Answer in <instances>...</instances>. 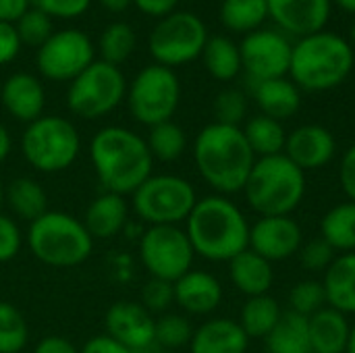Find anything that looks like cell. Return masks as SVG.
<instances>
[{
	"label": "cell",
	"instance_id": "45",
	"mask_svg": "<svg viewBox=\"0 0 355 353\" xmlns=\"http://www.w3.org/2000/svg\"><path fill=\"white\" fill-rule=\"evenodd\" d=\"M21 46L23 44L19 40V33H17L15 25L0 21V67L12 62L17 58Z\"/></svg>",
	"mask_w": 355,
	"mask_h": 353
},
{
	"label": "cell",
	"instance_id": "56",
	"mask_svg": "<svg viewBox=\"0 0 355 353\" xmlns=\"http://www.w3.org/2000/svg\"><path fill=\"white\" fill-rule=\"evenodd\" d=\"M2 206H4V183L0 179V212H2Z\"/></svg>",
	"mask_w": 355,
	"mask_h": 353
},
{
	"label": "cell",
	"instance_id": "20",
	"mask_svg": "<svg viewBox=\"0 0 355 353\" xmlns=\"http://www.w3.org/2000/svg\"><path fill=\"white\" fill-rule=\"evenodd\" d=\"M175 304L191 316H208L223 302L220 281L206 270H189L173 283Z\"/></svg>",
	"mask_w": 355,
	"mask_h": 353
},
{
	"label": "cell",
	"instance_id": "39",
	"mask_svg": "<svg viewBox=\"0 0 355 353\" xmlns=\"http://www.w3.org/2000/svg\"><path fill=\"white\" fill-rule=\"evenodd\" d=\"M15 29L19 33V40L23 46L40 48L54 31H52V19L44 15L42 10L29 8L17 23Z\"/></svg>",
	"mask_w": 355,
	"mask_h": 353
},
{
	"label": "cell",
	"instance_id": "40",
	"mask_svg": "<svg viewBox=\"0 0 355 353\" xmlns=\"http://www.w3.org/2000/svg\"><path fill=\"white\" fill-rule=\"evenodd\" d=\"M245 114H248V98L241 89L227 87L216 96V100H214L216 123L241 127Z\"/></svg>",
	"mask_w": 355,
	"mask_h": 353
},
{
	"label": "cell",
	"instance_id": "22",
	"mask_svg": "<svg viewBox=\"0 0 355 353\" xmlns=\"http://www.w3.org/2000/svg\"><path fill=\"white\" fill-rule=\"evenodd\" d=\"M129 221V204L125 196L102 191L96 196L83 216V225L89 235L96 239H112L116 237Z\"/></svg>",
	"mask_w": 355,
	"mask_h": 353
},
{
	"label": "cell",
	"instance_id": "37",
	"mask_svg": "<svg viewBox=\"0 0 355 353\" xmlns=\"http://www.w3.org/2000/svg\"><path fill=\"white\" fill-rule=\"evenodd\" d=\"M193 327L183 314H160L154 327V345L162 350H181L189 345Z\"/></svg>",
	"mask_w": 355,
	"mask_h": 353
},
{
	"label": "cell",
	"instance_id": "30",
	"mask_svg": "<svg viewBox=\"0 0 355 353\" xmlns=\"http://www.w3.org/2000/svg\"><path fill=\"white\" fill-rule=\"evenodd\" d=\"M202 60L206 71L216 79V81H233L241 71V52H239V44H235L231 37L227 35H212L208 37L204 52H202Z\"/></svg>",
	"mask_w": 355,
	"mask_h": 353
},
{
	"label": "cell",
	"instance_id": "41",
	"mask_svg": "<svg viewBox=\"0 0 355 353\" xmlns=\"http://www.w3.org/2000/svg\"><path fill=\"white\" fill-rule=\"evenodd\" d=\"M150 314H164L173 304H175V289L173 283L168 281H160V279H152L146 281V285L141 287V302H139Z\"/></svg>",
	"mask_w": 355,
	"mask_h": 353
},
{
	"label": "cell",
	"instance_id": "48",
	"mask_svg": "<svg viewBox=\"0 0 355 353\" xmlns=\"http://www.w3.org/2000/svg\"><path fill=\"white\" fill-rule=\"evenodd\" d=\"M33 353H81V350H77L69 339L58 337V335H48L44 339L37 341Z\"/></svg>",
	"mask_w": 355,
	"mask_h": 353
},
{
	"label": "cell",
	"instance_id": "2",
	"mask_svg": "<svg viewBox=\"0 0 355 353\" xmlns=\"http://www.w3.org/2000/svg\"><path fill=\"white\" fill-rule=\"evenodd\" d=\"M193 162L200 177L220 196L243 191L256 162L243 129L223 123L206 125L193 141Z\"/></svg>",
	"mask_w": 355,
	"mask_h": 353
},
{
	"label": "cell",
	"instance_id": "51",
	"mask_svg": "<svg viewBox=\"0 0 355 353\" xmlns=\"http://www.w3.org/2000/svg\"><path fill=\"white\" fill-rule=\"evenodd\" d=\"M12 152V137H10V131L0 123V164L10 156Z\"/></svg>",
	"mask_w": 355,
	"mask_h": 353
},
{
	"label": "cell",
	"instance_id": "49",
	"mask_svg": "<svg viewBox=\"0 0 355 353\" xmlns=\"http://www.w3.org/2000/svg\"><path fill=\"white\" fill-rule=\"evenodd\" d=\"M133 4L150 17H166L171 12H175L179 0H133Z\"/></svg>",
	"mask_w": 355,
	"mask_h": 353
},
{
	"label": "cell",
	"instance_id": "38",
	"mask_svg": "<svg viewBox=\"0 0 355 353\" xmlns=\"http://www.w3.org/2000/svg\"><path fill=\"white\" fill-rule=\"evenodd\" d=\"M322 308H327V293H324L322 281L306 279V281H300L291 289V293H289V310L291 312L310 318L316 312H320Z\"/></svg>",
	"mask_w": 355,
	"mask_h": 353
},
{
	"label": "cell",
	"instance_id": "25",
	"mask_svg": "<svg viewBox=\"0 0 355 353\" xmlns=\"http://www.w3.org/2000/svg\"><path fill=\"white\" fill-rule=\"evenodd\" d=\"M312 353H345L352 325L345 314L327 306L308 318Z\"/></svg>",
	"mask_w": 355,
	"mask_h": 353
},
{
	"label": "cell",
	"instance_id": "24",
	"mask_svg": "<svg viewBox=\"0 0 355 353\" xmlns=\"http://www.w3.org/2000/svg\"><path fill=\"white\" fill-rule=\"evenodd\" d=\"M254 100L262 114L283 123L285 119H291L300 110L302 89L289 77L268 79L254 83Z\"/></svg>",
	"mask_w": 355,
	"mask_h": 353
},
{
	"label": "cell",
	"instance_id": "19",
	"mask_svg": "<svg viewBox=\"0 0 355 353\" xmlns=\"http://www.w3.org/2000/svg\"><path fill=\"white\" fill-rule=\"evenodd\" d=\"M0 104L15 121L29 125L44 114L46 89L31 73H12L0 85Z\"/></svg>",
	"mask_w": 355,
	"mask_h": 353
},
{
	"label": "cell",
	"instance_id": "34",
	"mask_svg": "<svg viewBox=\"0 0 355 353\" xmlns=\"http://www.w3.org/2000/svg\"><path fill=\"white\" fill-rule=\"evenodd\" d=\"M146 141L154 160L160 162H175L187 150V133L175 121H166L150 127Z\"/></svg>",
	"mask_w": 355,
	"mask_h": 353
},
{
	"label": "cell",
	"instance_id": "35",
	"mask_svg": "<svg viewBox=\"0 0 355 353\" xmlns=\"http://www.w3.org/2000/svg\"><path fill=\"white\" fill-rule=\"evenodd\" d=\"M135 31L129 23H110L100 35V56L108 64H123L135 50Z\"/></svg>",
	"mask_w": 355,
	"mask_h": 353
},
{
	"label": "cell",
	"instance_id": "3",
	"mask_svg": "<svg viewBox=\"0 0 355 353\" xmlns=\"http://www.w3.org/2000/svg\"><path fill=\"white\" fill-rule=\"evenodd\" d=\"M185 233L196 256L210 262H229L250 248V223L229 196L212 193L198 198Z\"/></svg>",
	"mask_w": 355,
	"mask_h": 353
},
{
	"label": "cell",
	"instance_id": "14",
	"mask_svg": "<svg viewBox=\"0 0 355 353\" xmlns=\"http://www.w3.org/2000/svg\"><path fill=\"white\" fill-rule=\"evenodd\" d=\"M241 67L252 83L289 77L293 42L279 29H258L248 33L241 44Z\"/></svg>",
	"mask_w": 355,
	"mask_h": 353
},
{
	"label": "cell",
	"instance_id": "23",
	"mask_svg": "<svg viewBox=\"0 0 355 353\" xmlns=\"http://www.w3.org/2000/svg\"><path fill=\"white\" fill-rule=\"evenodd\" d=\"M229 279L245 298L266 295L275 283V268L272 262L248 248L229 260Z\"/></svg>",
	"mask_w": 355,
	"mask_h": 353
},
{
	"label": "cell",
	"instance_id": "52",
	"mask_svg": "<svg viewBox=\"0 0 355 353\" xmlns=\"http://www.w3.org/2000/svg\"><path fill=\"white\" fill-rule=\"evenodd\" d=\"M108 12H123V10H127L131 4H133V0H98Z\"/></svg>",
	"mask_w": 355,
	"mask_h": 353
},
{
	"label": "cell",
	"instance_id": "32",
	"mask_svg": "<svg viewBox=\"0 0 355 353\" xmlns=\"http://www.w3.org/2000/svg\"><path fill=\"white\" fill-rule=\"evenodd\" d=\"M281 316H283V310L279 302L266 293V295L248 298L237 322L241 325V329L252 341V339H266L270 331L277 327V322L281 320Z\"/></svg>",
	"mask_w": 355,
	"mask_h": 353
},
{
	"label": "cell",
	"instance_id": "16",
	"mask_svg": "<svg viewBox=\"0 0 355 353\" xmlns=\"http://www.w3.org/2000/svg\"><path fill=\"white\" fill-rule=\"evenodd\" d=\"M106 335L133 353L152 350L156 318L139 302H116L104 316Z\"/></svg>",
	"mask_w": 355,
	"mask_h": 353
},
{
	"label": "cell",
	"instance_id": "17",
	"mask_svg": "<svg viewBox=\"0 0 355 353\" xmlns=\"http://www.w3.org/2000/svg\"><path fill=\"white\" fill-rule=\"evenodd\" d=\"M268 19L279 31L293 37H306L322 31L333 12V0H266Z\"/></svg>",
	"mask_w": 355,
	"mask_h": 353
},
{
	"label": "cell",
	"instance_id": "15",
	"mask_svg": "<svg viewBox=\"0 0 355 353\" xmlns=\"http://www.w3.org/2000/svg\"><path fill=\"white\" fill-rule=\"evenodd\" d=\"M302 246V227L291 216H260L250 225V250L268 262H283L300 254Z\"/></svg>",
	"mask_w": 355,
	"mask_h": 353
},
{
	"label": "cell",
	"instance_id": "7",
	"mask_svg": "<svg viewBox=\"0 0 355 353\" xmlns=\"http://www.w3.org/2000/svg\"><path fill=\"white\" fill-rule=\"evenodd\" d=\"M81 152L77 127L58 114H42L21 135V154L37 173L56 175L75 164Z\"/></svg>",
	"mask_w": 355,
	"mask_h": 353
},
{
	"label": "cell",
	"instance_id": "36",
	"mask_svg": "<svg viewBox=\"0 0 355 353\" xmlns=\"http://www.w3.org/2000/svg\"><path fill=\"white\" fill-rule=\"evenodd\" d=\"M29 341L25 316L10 302L0 300V353H21Z\"/></svg>",
	"mask_w": 355,
	"mask_h": 353
},
{
	"label": "cell",
	"instance_id": "6",
	"mask_svg": "<svg viewBox=\"0 0 355 353\" xmlns=\"http://www.w3.org/2000/svg\"><path fill=\"white\" fill-rule=\"evenodd\" d=\"M25 243L33 258L52 268H75L94 252V237L83 221L62 210H48L29 223Z\"/></svg>",
	"mask_w": 355,
	"mask_h": 353
},
{
	"label": "cell",
	"instance_id": "29",
	"mask_svg": "<svg viewBox=\"0 0 355 353\" xmlns=\"http://www.w3.org/2000/svg\"><path fill=\"white\" fill-rule=\"evenodd\" d=\"M320 237L339 254L355 252V202H341L322 216Z\"/></svg>",
	"mask_w": 355,
	"mask_h": 353
},
{
	"label": "cell",
	"instance_id": "21",
	"mask_svg": "<svg viewBox=\"0 0 355 353\" xmlns=\"http://www.w3.org/2000/svg\"><path fill=\"white\" fill-rule=\"evenodd\" d=\"M250 337L237 320L210 318L193 329L189 341L191 353H248Z\"/></svg>",
	"mask_w": 355,
	"mask_h": 353
},
{
	"label": "cell",
	"instance_id": "4",
	"mask_svg": "<svg viewBox=\"0 0 355 353\" xmlns=\"http://www.w3.org/2000/svg\"><path fill=\"white\" fill-rule=\"evenodd\" d=\"M354 64L355 52L349 40L322 29L293 42L289 79L304 92H329L352 75Z\"/></svg>",
	"mask_w": 355,
	"mask_h": 353
},
{
	"label": "cell",
	"instance_id": "57",
	"mask_svg": "<svg viewBox=\"0 0 355 353\" xmlns=\"http://www.w3.org/2000/svg\"><path fill=\"white\" fill-rule=\"evenodd\" d=\"M141 353H166V352H156V350H148V352H141Z\"/></svg>",
	"mask_w": 355,
	"mask_h": 353
},
{
	"label": "cell",
	"instance_id": "13",
	"mask_svg": "<svg viewBox=\"0 0 355 353\" xmlns=\"http://www.w3.org/2000/svg\"><path fill=\"white\" fill-rule=\"evenodd\" d=\"M94 44L79 29L54 31L37 48V71L50 81H73L94 62Z\"/></svg>",
	"mask_w": 355,
	"mask_h": 353
},
{
	"label": "cell",
	"instance_id": "1",
	"mask_svg": "<svg viewBox=\"0 0 355 353\" xmlns=\"http://www.w3.org/2000/svg\"><path fill=\"white\" fill-rule=\"evenodd\" d=\"M89 162L104 191L119 196H133L154 175V156L146 137L127 127L96 131L89 141Z\"/></svg>",
	"mask_w": 355,
	"mask_h": 353
},
{
	"label": "cell",
	"instance_id": "55",
	"mask_svg": "<svg viewBox=\"0 0 355 353\" xmlns=\"http://www.w3.org/2000/svg\"><path fill=\"white\" fill-rule=\"evenodd\" d=\"M349 44L355 46V19L352 21V27H349Z\"/></svg>",
	"mask_w": 355,
	"mask_h": 353
},
{
	"label": "cell",
	"instance_id": "27",
	"mask_svg": "<svg viewBox=\"0 0 355 353\" xmlns=\"http://www.w3.org/2000/svg\"><path fill=\"white\" fill-rule=\"evenodd\" d=\"M4 204L10 208L12 218L17 216L25 223H33L50 210L46 189L31 177H17L4 185Z\"/></svg>",
	"mask_w": 355,
	"mask_h": 353
},
{
	"label": "cell",
	"instance_id": "26",
	"mask_svg": "<svg viewBox=\"0 0 355 353\" xmlns=\"http://www.w3.org/2000/svg\"><path fill=\"white\" fill-rule=\"evenodd\" d=\"M322 287L327 293V306L345 316L355 314V252L339 254L333 260L324 270Z\"/></svg>",
	"mask_w": 355,
	"mask_h": 353
},
{
	"label": "cell",
	"instance_id": "47",
	"mask_svg": "<svg viewBox=\"0 0 355 353\" xmlns=\"http://www.w3.org/2000/svg\"><path fill=\"white\" fill-rule=\"evenodd\" d=\"M81 353H133L131 350H127L125 345L116 343L114 339H110L108 335H98L92 337L83 347Z\"/></svg>",
	"mask_w": 355,
	"mask_h": 353
},
{
	"label": "cell",
	"instance_id": "54",
	"mask_svg": "<svg viewBox=\"0 0 355 353\" xmlns=\"http://www.w3.org/2000/svg\"><path fill=\"white\" fill-rule=\"evenodd\" d=\"M345 353H355V322L352 325V331H349V339H347Z\"/></svg>",
	"mask_w": 355,
	"mask_h": 353
},
{
	"label": "cell",
	"instance_id": "28",
	"mask_svg": "<svg viewBox=\"0 0 355 353\" xmlns=\"http://www.w3.org/2000/svg\"><path fill=\"white\" fill-rule=\"evenodd\" d=\"M268 353H312L308 318L295 312H283L277 327L264 339Z\"/></svg>",
	"mask_w": 355,
	"mask_h": 353
},
{
	"label": "cell",
	"instance_id": "8",
	"mask_svg": "<svg viewBox=\"0 0 355 353\" xmlns=\"http://www.w3.org/2000/svg\"><path fill=\"white\" fill-rule=\"evenodd\" d=\"M131 198L135 214L148 227H181L198 204L196 187L179 175H152Z\"/></svg>",
	"mask_w": 355,
	"mask_h": 353
},
{
	"label": "cell",
	"instance_id": "10",
	"mask_svg": "<svg viewBox=\"0 0 355 353\" xmlns=\"http://www.w3.org/2000/svg\"><path fill=\"white\" fill-rule=\"evenodd\" d=\"M127 98V81L119 67L94 60L69 83L67 106L73 114L96 121L110 114Z\"/></svg>",
	"mask_w": 355,
	"mask_h": 353
},
{
	"label": "cell",
	"instance_id": "11",
	"mask_svg": "<svg viewBox=\"0 0 355 353\" xmlns=\"http://www.w3.org/2000/svg\"><path fill=\"white\" fill-rule=\"evenodd\" d=\"M208 42L204 21L189 10H175L158 21L150 33V54L156 64L175 69L202 56Z\"/></svg>",
	"mask_w": 355,
	"mask_h": 353
},
{
	"label": "cell",
	"instance_id": "31",
	"mask_svg": "<svg viewBox=\"0 0 355 353\" xmlns=\"http://www.w3.org/2000/svg\"><path fill=\"white\" fill-rule=\"evenodd\" d=\"M241 129L256 158L277 156L285 152L287 131L281 121L270 119L266 114H258V117H252Z\"/></svg>",
	"mask_w": 355,
	"mask_h": 353
},
{
	"label": "cell",
	"instance_id": "46",
	"mask_svg": "<svg viewBox=\"0 0 355 353\" xmlns=\"http://www.w3.org/2000/svg\"><path fill=\"white\" fill-rule=\"evenodd\" d=\"M339 183L347 196V200L355 202V144H352L343 158H341V169H339Z\"/></svg>",
	"mask_w": 355,
	"mask_h": 353
},
{
	"label": "cell",
	"instance_id": "42",
	"mask_svg": "<svg viewBox=\"0 0 355 353\" xmlns=\"http://www.w3.org/2000/svg\"><path fill=\"white\" fill-rule=\"evenodd\" d=\"M335 258H337V252L322 237L304 243L300 250V262L310 273H324L333 264Z\"/></svg>",
	"mask_w": 355,
	"mask_h": 353
},
{
	"label": "cell",
	"instance_id": "18",
	"mask_svg": "<svg viewBox=\"0 0 355 353\" xmlns=\"http://www.w3.org/2000/svg\"><path fill=\"white\" fill-rule=\"evenodd\" d=\"M283 154L293 164H297L304 173L318 171L335 158L337 139L322 125H302L291 133H287V144Z\"/></svg>",
	"mask_w": 355,
	"mask_h": 353
},
{
	"label": "cell",
	"instance_id": "53",
	"mask_svg": "<svg viewBox=\"0 0 355 353\" xmlns=\"http://www.w3.org/2000/svg\"><path fill=\"white\" fill-rule=\"evenodd\" d=\"M333 4H337L341 10H345V12L355 17V0H333Z\"/></svg>",
	"mask_w": 355,
	"mask_h": 353
},
{
	"label": "cell",
	"instance_id": "12",
	"mask_svg": "<svg viewBox=\"0 0 355 353\" xmlns=\"http://www.w3.org/2000/svg\"><path fill=\"white\" fill-rule=\"evenodd\" d=\"M196 252L181 227H148L139 239V260L152 279L175 283L193 268Z\"/></svg>",
	"mask_w": 355,
	"mask_h": 353
},
{
	"label": "cell",
	"instance_id": "5",
	"mask_svg": "<svg viewBox=\"0 0 355 353\" xmlns=\"http://www.w3.org/2000/svg\"><path fill=\"white\" fill-rule=\"evenodd\" d=\"M243 196L260 216H291L306 196V173L285 154L256 158Z\"/></svg>",
	"mask_w": 355,
	"mask_h": 353
},
{
	"label": "cell",
	"instance_id": "33",
	"mask_svg": "<svg viewBox=\"0 0 355 353\" xmlns=\"http://www.w3.org/2000/svg\"><path fill=\"white\" fill-rule=\"evenodd\" d=\"M268 19L266 0H223L220 2V23L233 33H252L262 29Z\"/></svg>",
	"mask_w": 355,
	"mask_h": 353
},
{
	"label": "cell",
	"instance_id": "44",
	"mask_svg": "<svg viewBox=\"0 0 355 353\" xmlns=\"http://www.w3.org/2000/svg\"><path fill=\"white\" fill-rule=\"evenodd\" d=\"M29 4L50 19H75L89 8L92 0H29Z\"/></svg>",
	"mask_w": 355,
	"mask_h": 353
},
{
	"label": "cell",
	"instance_id": "9",
	"mask_svg": "<svg viewBox=\"0 0 355 353\" xmlns=\"http://www.w3.org/2000/svg\"><path fill=\"white\" fill-rule=\"evenodd\" d=\"M181 102V81L175 69L162 64L144 67L131 85H127V104L131 117L148 127L173 121Z\"/></svg>",
	"mask_w": 355,
	"mask_h": 353
},
{
	"label": "cell",
	"instance_id": "43",
	"mask_svg": "<svg viewBox=\"0 0 355 353\" xmlns=\"http://www.w3.org/2000/svg\"><path fill=\"white\" fill-rule=\"evenodd\" d=\"M23 243H25V235L19 223L12 216L0 212V264L15 260Z\"/></svg>",
	"mask_w": 355,
	"mask_h": 353
},
{
	"label": "cell",
	"instance_id": "50",
	"mask_svg": "<svg viewBox=\"0 0 355 353\" xmlns=\"http://www.w3.org/2000/svg\"><path fill=\"white\" fill-rule=\"evenodd\" d=\"M29 8V0H0V21L15 25Z\"/></svg>",
	"mask_w": 355,
	"mask_h": 353
}]
</instances>
